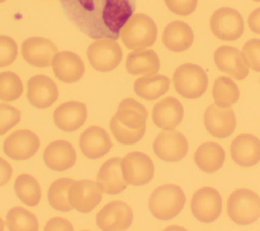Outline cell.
I'll return each mask as SVG.
<instances>
[{"mask_svg": "<svg viewBox=\"0 0 260 231\" xmlns=\"http://www.w3.org/2000/svg\"><path fill=\"white\" fill-rule=\"evenodd\" d=\"M67 18L91 39L117 40L134 13L135 0H60Z\"/></svg>", "mask_w": 260, "mask_h": 231, "instance_id": "obj_1", "label": "cell"}, {"mask_svg": "<svg viewBox=\"0 0 260 231\" xmlns=\"http://www.w3.org/2000/svg\"><path fill=\"white\" fill-rule=\"evenodd\" d=\"M147 110L134 99L126 98L118 106L110 121V129L116 140L122 145H134L145 133Z\"/></svg>", "mask_w": 260, "mask_h": 231, "instance_id": "obj_2", "label": "cell"}, {"mask_svg": "<svg viewBox=\"0 0 260 231\" xmlns=\"http://www.w3.org/2000/svg\"><path fill=\"white\" fill-rule=\"evenodd\" d=\"M157 37V27L152 18L143 13H133L120 31L124 45L133 51L152 46Z\"/></svg>", "mask_w": 260, "mask_h": 231, "instance_id": "obj_3", "label": "cell"}, {"mask_svg": "<svg viewBox=\"0 0 260 231\" xmlns=\"http://www.w3.org/2000/svg\"><path fill=\"white\" fill-rule=\"evenodd\" d=\"M186 201L182 188L175 184L156 187L149 196L148 208L153 217L159 220L175 218L184 208Z\"/></svg>", "mask_w": 260, "mask_h": 231, "instance_id": "obj_4", "label": "cell"}, {"mask_svg": "<svg viewBox=\"0 0 260 231\" xmlns=\"http://www.w3.org/2000/svg\"><path fill=\"white\" fill-rule=\"evenodd\" d=\"M228 215L236 224L245 226L260 217V197L247 188L234 190L228 199Z\"/></svg>", "mask_w": 260, "mask_h": 231, "instance_id": "obj_5", "label": "cell"}, {"mask_svg": "<svg viewBox=\"0 0 260 231\" xmlns=\"http://www.w3.org/2000/svg\"><path fill=\"white\" fill-rule=\"evenodd\" d=\"M173 82L175 90L182 97L196 99L205 93L208 77L199 65L184 63L176 68L173 74Z\"/></svg>", "mask_w": 260, "mask_h": 231, "instance_id": "obj_6", "label": "cell"}, {"mask_svg": "<svg viewBox=\"0 0 260 231\" xmlns=\"http://www.w3.org/2000/svg\"><path fill=\"white\" fill-rule=\"evenodd\" d=\"M86 54L90 65L102 72L115 69L123 57L120 45L110 38L96 39L89 45Z\"/></svg>", "mask_w": 260, "mask_h": 231, "instance_id": "obj_7", "label": "cell"}, {"mask_svg": "<svg viewBox=\"0 0 260 231\" xmlns=\"http://www.w3.org/2000/svg\"><path fill=\"white\" fill-rule=\"evenodd\" d=\"M121 168L124 179L134 186L148 183L154 175L152 160L142 152L128 153L121 160Z\"/></svg>", "mask_w": 260, "mask_h": 231, "instance_id": "obj_8", "label": "cell"}, {"mask_svg": "<svg viewBox=\"0 0 260 231\" xmlns=\"http://www.w3.org/2000/svg\"><path fill=\"white\" fill-rule=\"evenodd\" d=\"M210 30L219 40L236 41L244 32V20L238 10L221 7L211 15Z\"/></svg>", "mask_w": 260, "mask_h": 231, "instance_id": "obj_9", "label": "cell"}, {"mask_svg": "<svg viewBox=\"0 0 260 231\" xmlns=\"http://www.w3.org/2000/svg\"><path fill=\"white\" fill-rule=\"evenodd\" d=\"M222 210V198L213 187H202L198 189L191 199V211L193 216L203 223L215 221Z\"/></svg>", "mask_w": 260, "mask_h": 231, "instance_id": "obj_10", "label": "cell"}, {"mask_svg": "<svg viewBox=\"0 0 260 231\" xmlns=\"http://www.w3.org/2000/svg\"><path fill=\"white\" fill-rule=\"evenodd\" d=\"M133 213L124 201L113 200L105 205L96 214V225L104 231L126 230L131 226Z\"/></svg>", "mask_w": 260, "mask_h": 231, "instance_id": "obj_11", "label": "cell"}, {"mask_svg": "<svg viewBox=\"0 0 260 231\" xmlns=\"http://www.w3.org/2000/svg\"><path fill=\"white\" fill-rule=\"evenodd\" d=\"M188 140L176 130H166L155 137L153 141L154 154L166 162H178L182 160L188 152Z\"/></svg>", "mask_w": 260, "mask_h": 231, "instance_id": "obj_12", "label": "cell"}, {"mask_svg": "<svg viewBox=\"0 0 260 231\" xmlns=\"http://www.w3.org/2000/svg\"><path fill=\"white\" fill-rule=\"evenodd\" d=\"M102 199V190L96 182L89 179L76 180L68 189V200L73 209L81 213L92 211Z\"/></svg>", "mask_w": 260, "mask_h": 231, "instance_id": "obj_13", "label": "cell"}, {"mask_svg": "<svg viewBox=\"0 0 260 231\" xmlns=\"http://www.w3.org/2000/svg\"><path fill=\"white\" fill-rule=\"evenodd\" d=\"M40 148V139L28 129H19L7 136L3 142V151L10 159L16 161L31 158Z\"/></svg>", "mask_w": 260, "mask_h": 231, "instance_id": "obj_14", "label": "cell"}, {"mask_svg": "<svg viewBox=\"0 0 260 231\" xmlns=\"http://www.w3.org/2000/svg\"><path fill=\"white\" fill-rule=\"evenodd\" d=\"M56 53H58V49L55 44L49 39L42 37L28 38L21 45L23 59L36 67L51 65Z\"/></svg>", "mask_w": 260, "mask_h": 231, "instance_id": "obj_15", "label": "cell"}, {"mask_svg": "<svg viewBox=\"0 0 260 231\" xmlns=\"http://www.w3.org/2000/svg\"><path fill=\"white\" fill-rule=\"evenodd\" d=\"M203 121L207 131L214 137L224 138L230 136L236 127V117L230 108L210 105L204 112Z\"/></svg>", "mask_w": 260, "mask_h": 231, "instance_id": "obj_16", "label": "cell"}, {"mask_svg": "<svg viewBox=\"0 0 260 231\" xmlns=\"http://www.w3.org/2000/svg\"><path fill=\"white\" fill-rule=\"evenodd\" d=\"M59 96L56 83L47 75L37 74L27 81V99L38 109H46L53 105Z\"/></svg>", "mask_w": 260, "mask_h": 231, "instance_id": "obj_17", "label": "cell"}, {"mask_svg": "<svg viewBox=\"0 0 260 231\" xmlns=\"http://www.w3.org/2000/svg\"><path fill=\"white\" fill-rule=\"evenodd\" d=\"M52 67L55 76L65 83L78 81L85 71L82 59L70 51L56 53L52 60Z\"/></svg>", "mask_w": 260, "mask_h": 231, "instance_id": "obj_18", "label": "cell"}, {"mask_svg": "<svg viewBox=\"0 0 260 231\" xmlns=\"http://www.w3.org/2000/svg\"><path fill=\"white\" fill-rule=\"evenodd\" d=\"M233 161L242 167L255 166L260 161V139L253 134L236 136L230 147Z\"/></svg>", "mask_w": 260, "mask_h": 231, "instance_id": "obj_19", "label": "cell"}, {"mask_svg": "<svg viewBox=\"0 0 260 231\" xmlns=\"http://www.w3.org/2000/svg\"><path fill=\"white\" fill-rule=\"evenodd\" d=\"M121 158L114 157L107 160L100 168L96 183L102 190L107 194H118L126 189L128 183L124 179L122 168H121Z\"/></svg>", "mask_w": 260, "mask_h": 231, "instance_id": "obj_20", "label": "cell"}, {"mask_svg": "<svg viewBox=\"0 0 260 231\" xmlns=\"http://www.w3.org/2000/svg\"><path fill=\"white\" fill-rule=\"evenodd\" d=\"M213 60L220 71H223L235 79H245L249 74L248 66L245 63L241 52L235 47H218L214 52Z\"/></svg>", "mask_w": 260, "mask_h": 231, "instance_id": "obj_21", "label": "cell"}, {"mask_svg": "<svg viewBox=\"0 0 260 231\" xmlns=\"http://www.w3.org/2000/svg\"><path fill=\"white\" fill-rule=\"evenodd\" d=\"M87 117L85 104L77 101H70L61 104L54 111V122L63 131H74L80 128Z\"/></svg>", "mask_w": 260, "mask_h": 231, "instance_id": "obj_22", "label": "cell"}, {"mask_svg": "<svg viewBox=\"0 0 260 231\" xmlns=\"http://www.w3.org/2000/svg\"><path fill=\"white\" fill-rule=\"evenodd\" d=\"M43 159L49 169L54 171H65L75 164L76 152L70 142L59 139L46 147Z\"/></svg>", "mask_w": 260, "mask_h": 231, "instance_id": "obj_23", "label": "cell"}, {"mask_svg": "<svg viewBox=\"0 0 260 231\" xmlns=\"http://www.w3.org/2000/svg\"><path fill=\"white\" fill-rule=\"evenodd\" d=\"M112 146L108 132L100 126L86 128L79 137L80 150L88 159H99L105 156Z\"/></svg>", "mask_w": 260, "mask_h": 231, "instance_id": "obj_24", "label": "cell"}, {"mask_svg": "<svg viewBox=\"0 0 260 231\" xmlns=\"http://www.w3.org/2000/svg\"><path fill=\"white\" fill-rule=\"evenodd\" d=\"M183 116V105L174 97L164 98L152 109V120L154 124L165 130L174 129L181 123Z\"/></svg>", "mask_w": 260, "mask_h": 231, "instance_id": "obj_25", "label": "cell"}, {"mask_svg": "<svg viewBox=\"0 0 260 231\" xmlns=\"http://www.w3.org/2000/svg\"><path fill=\"white\" fill-rule=\"evenodd\" d=\"M194 42V33L191 26L181 20H175L167 24L162 32V43L172 52L188 50Z\"/></svg>", "mask_w": 260, "mask_h": 231, "instance_id": "obj_26", "label": "cell"}, {"mask_svg": "<svg viewBox=\"0 0 260 231\" xmlns=\"http://www.w3.org/2000/svg\"><path fill=\"white\" fill-rule=\"evenodd\" d=\"M225 152L223 148L213 141L201 143L195 154L194 161L197 167L206 173H213L219 170L224 163Z\"/></svg>", "mask_w": 260, "mask_h": 231, "instance_id": "obj_27", "label": "cell"}, {"mask_svg": "<svg viewBox=\"0 0 260 231\" xmlns=\"http://www.w3.org/2000/svg\"><path fill=\"white\" fill-rule=\"evenodd\" d=\"M160 68V61L153 50H139L128 54L126 69L132 75H154Z\"/></svg>", "mask_w": 260, "mask_h": 231, "instance_id": "obj_28", "label": "cell"}, {"mask_svg": "<svg viewBox=\"0 0 260 231\" xmlns=\"http://www.w3.org/2000/svg\"><path fill=\"white\" fill-rule=\"evenodd\" d=\"M170 88V79L166 75H147L134 81L133 89L137 96L151 101L159 98Z\"/></svg>", "mask_w": 260, "mask_h": 231, "instance_id": "obj_29", "label": "cell"}, {"mask_svg": "<svg viewBox=\"0 0 260 231\" xmlns=\"http://www.w3.org/2000/svg\"><path fill=\"white\" fill-rule=\"evenodd\" d=\"M14 191L19 200L29 207H34L41 200V187L35 177L23 173L16 177L14 181Z\"/></svg>", "mask_w": 260, "mask_h": 231, "instance_id": "obj_30", "label": "cell"}, {"mask_svg": "<svg viewBox=\"0 0 260 231\" xmlns=\"http://www.w3.org/2000/svg\"><path fill=\"white\" fill-rule=\"evenodd\" d=\"M212 96L216 106L229 108L239 100L240 90L230 77L219 76L213 82Z\"/></svg>", "mask_w": 260, "mask_h": 231, "instance_id": "obj_31", "label": "cell"}, {"mask_svg": "<svg viewBox=\"0 0 260 231\" xmlns=\"http://www.w3.org/2000/svg\"><path fill=\"white\" fill-rule=\"evenodd\" d=\"M5 225L10 231H37L39 222L36 216L22 207H13L6 214Z\"/></svg>", "mask_w": 260, "mask_h": 231, "instance_id": "obj_32", "label": "cell"}, {"mask_svg": "<svg viewBox=\"0 0 260 231\" xmlns=\"http://www.w3.org/2000/svg\"><path fill=\"white\" fill-rule=\"evenodd\" d=\"M72 182L71 178H59L50 185L48 200L52 208L61 212L72 210V206L68 200V189Z\"/></svg>", "mask_w": 260, "mask_h": 231, "instance_id": "obj_33", "label": "cell"}, {"mask_svg": "<svg viewBox=\"0 0 260 231\" xmlns=\"http://www.w3.org/2000/svg\"><path fill=\"white\" fill-rule=\"evenodd\" d=\"M23 92V84L19 76L12 71L0 73V100L11 102L17 100Z\"/></svg>", "mask_w": 260, "mask_h": 231, "instance_id": "obj_34", "label": "cell"}, {"mask_svg": "<svg viewBox=\"0 0 260 231\" xmlns=\"http://www.w3.org/2000/svg\"><path fill=\"white\" fill-rule=\"evenodd\" d=\"M241 54L248 67L260 72V39L248 40L244 44Z\"/></svg>", "mask_w": 260, "mask_h": 231, "instance_id": "obj_35", "label": "cell"}, {"mask_svg": "<svg viewBox=\"0 0 260 231\" xmlns=\"http://www.w3.org/2000/svg\"><path fill=\"white\" fill-rule=\"evenodd\" d=\"M20 111L8 104H0V136L14 127L20 120Z\"/></svg>", "mask_w": 260, "mask_h": 231, "instance_id": "obj_36", "label": "cell"}, {"mask_svg": "<svg viewBox=\"0 0 260 231\" xmlns=\"http://www.w3.org/2000/svg\"><path fill=\"white\" fill-rule=\"evenodd\" d=\"M17 57V44L8 36H0V67L8 66Z\"/></svg>", "mask_w": 260, "mask_h": 231, "instance_id": "obj_37", "label": "cell"}, {"mask_svg": "<svg viewBox=\"0 0 260 231\" xmlns=\"http://www.w3.org/2000/svg\"><path fill=\"white\" fill-rule=\"evenodd\" d=\"M165 4L175 14L187 16L191 14L197 6L198 0H164Z\"/></svg>", "mask_w": 260, "mask_h": 231, "instance_id": "obj_38", "label": "cell"}, {"mask_svg": "<svg viewBox=\"0 0 260 231\" xmlns=\"http://www.w3.org/2000/svg\"><path fill=\"white\" fill-rule=\"evenodd\" d=\"M45 230L46 231H48V230H50V231H56V230L72 231L73 227L69 221H67L63 218H60V217H55L47 222V224L45 226Z\"/></svg>", "mask_w": 260, "mask_h": 231, "instance_id": "obj_39", "label": "cell"}, {"mask_svg": "<svg viewBox=\"0 0 260 231\" xmlns=\"http://www.w3.org/2000/svg\"><path fill=\"white\" fill-rule=\"evenodd\" d=\"M12 175V168L10 164L0 157V186L5 185Z\"/></svg>", "mask_w": 260, "mask_h": 231, "instance_id": "obj_40", "label": "cell"}, {"mask_svg": "<svg viewBox=\"0 0 260 231\" xmlns=\"http://www.w3.org/2000/svg\"><path fill=\"white\" fill-rule=\"evenodd\" d=\"M248 25L252 32L260 35V7L251 12L248 17Z\"/></svg>", "mask_w": 260, "mask_h": 231, "instance_id": "obj_41", "label": "cell"}, {"mask_svg": "<svg viewBox=\"0 0 260 231\" xmlns=\"http://www.w3.org/2000/svg\"><path fill=\"white\" fill-rule=\"evenodd\" d=\"M4 229V222L2 221V219L0 218V231H2Z\"/></svg>", "mask_w": 260, "mask_h": 231, "instance_id": "obj_42", "label": "cell"}, {"mask_svg": "<svg viewBox=\"0 0 260 231\" xmlns=\"http://www.w3.org/2000/svg\"><path fill=\"white\" fill-rule=\"evenodd\" d=\"M4 1H5V0H0V3H1V2H4Z\"/></svg>", "mask_w": 260, "mask_h": 231, "instance_id": "obj_43", "label": "cell"}, {"mask_svg": "<svg viewBox=\"0 0 260 231\" xmlns=\"http://www.w3.org/2000/svg\"><path fill=\"white\" fill-rule=\"evenodd\" d=\"M254 1H258V2H260V0H254Z\"/></svg>", "mask_w": 260, "mask_h": 231, "instance_id": "obj_44", "label": "cell"}]
</instances>
